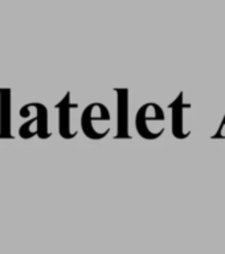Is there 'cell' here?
<instances>
[{"mask_svg": "<svg viewBox=\"0 0 225 254\" xmlns=\"http://www.w3.org/2000/svg\"><path fill=\"white\" fill-rule=\"evenodd\" d=\"M105 122H110V113L107 110V107L103 103H91L87 106V109H85L82 114L81 125H82L83 134L86 135L87 138L95 139V140L102 139L95 125L99 126L101 123Z\"/></svg>", "mask_w": 225, "mask_h": 254, "instance_id": "cell-2", "label": "cell"}, {"mask_svg": "<svg viewBox=\"0 0 225 254\" xmlns=\"http://www.w3.org/2000/svg\"><path fill=\"white\" fill-rule=\"evenodd\" d=\"M164 119V113L159 105L154 102L145 103L135 117L137 132L147 140H154L164 132V128L158 127V123H163Z\"/></svg>", "mask_w": 225, "mask_h": 254, "instance_id": "cell-1", "label": "cell"}, {"mask_svg": "<svg viewBox=\"0 0 225 254\" xmlns=\"http://www.w3.org/2000/svg\"><path fill=\"white\" fill-rule=\"evenodd\" d=\"M190 107V103L184 102L183 93H179L174 102L170 103L171 115H172V118H171L172 119V134L175 138L186 139L190 136L191 131H184V122H183L184 110H188Z\"/></svg>", "mask_w": 225, "mask_h": 254, "instance_id": "cell-4", "label": "cell"}, {"mask_svg": "<svg viewBox=\"0 0 225 254\" xmlns=\"http://www.w3.org/2000/svg\"><path fill=\"white\" fill-rule=\"evenodd\" d=\"M117 93V135L115 139H131L129 134V90L114 89Z\"/></svg>", "mask_w": 225, "mask_h": 254, "instance_id": "cell-3", "label": "cell"}, {"mask_svg": "<svg viewBox=\"0 0 225 254\" xmlns=\"http://www.w3.org/2000/svg\"><path fill=\"white\" fill-rule=\"evenodd\" d=\"M60 109V132L64 138L71 139L75 136V134L71 132V121H69V110L71 109H75L77 105L69 102V94L57 105Z\"/></svg>", "mask_w": 225, "mask_h": 254, "instance_id": "cell-5", "label": "cell"}]
</instances>
